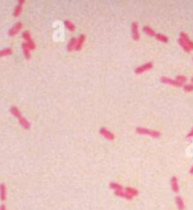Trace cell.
<instances>
[{
  "label": "cell",
  "instance_id": "6da1fadb",
  "mask_svg": "<svg viewBox=\"0 0 193 210\" xmlns=\"http://www.w3.org/2000/svg\"><path fill=\"white\" fill-rule=\"evenodd\" d=\"M136 132L139 135H148L153 138H159L160 137V132L158 130H153V129H148L145 127H137L136 128Z\"/></svg>",
  "mask_w": 193,
  "mask_h": 210
},
{
  "label": "cell",
  "instance_id": "7a4b0ae2",
  "mask_svg": "<svg viewBox=\"0 0 193 210\" xmlns=\"http://www.w3.org/2000/svg\"><path fill=\"white\" fill-rule=\"evenodd\" d=\"M153 67H154V64H153L151 61L145 62V64H140V66H138V67L134 69V74H137V75L143 74L145 71H148V70H150V69H153Z\"/></svg>",
  "mask_w": 193,
  "mask_h": 210
},
{
  "label": "cell",
  "instance_id": "3957f363",
  "mask_svg": "<svg viewBox=\"0 0 193 210\" xmlns=\"http://www.w3.org/2000/svg\"><path fill=\"white\" fill-rule=\"evenodd\" d=\"M22 28H23V23H22V22H17V23H15L12 27L8 29V32H7L8 36L12 37V36L17 35V33H19L20 31H22Z\"/></svg>",
  "mask_w": 193,
  "mask_h": 210
},
{
  "label": "cell",
  "instance_id": "277c9868",
  "mask_svg": "<svg viewBox=\"0 0 193 210\" xmlns=\"http://www.w3.org/2000/svg\"><path fill=\"white\" fill-rule=\"evenodd\" d=\"M131 37L133 39V41H139L140 35H139V26L137 22H132L131 23Z\"/></svg>",
  "mask_w": 193,
  "mask_h": 210
},
{
  "label": "cell",
  "instance_id": "5b68a950",
  "mask_svg": "<svg viewBox=\"0 0 193 210\" xmlns=\"http://www.w3.org/2000/svg\"><path fill=\"white\" fill-rule=\"evenodd\" d=\"M25 5V0H18L16 6L14 7V10H12V16L14 17H18L23 12V7Z\"/></svg>",
  "mask_w": 193,
  "mask_h": 210
},
{
  "label": "cell",
  "instance_id": "8992f818",
  "mask_svg": "<svg viewBox=\"0 0 193 210\" xmlns=\"http://www.w3.org/2000/svg\"><path fill=\"white\" fill-rule=\"evenodd\" d=\"M160 81H162L163 84H167V85L175 86V87H183V86H184V85H182V84L178 83L177 80L172 79V78H168V77H165V76L160 77Z\"/></svg>",
  "mask_w": 193,
  "mask_h": 210
},
{
  "label": "cell",
  "instance_id": "52a82bcc",
  "mask_svg": "<svg viewBox=\"0 0 193 210\" xmlns=\"http://www.w3.org/2000/svg\"><path fill=\"white\" fill-rule=\"evenodd\" d=\"M99 133H101V135H102L105 139L110 140V141H112V140H114L115 139V136L113 135V132L110 131L107 128H105V127H102L101 129H99Z\"/></svg>",
  "mask_w": 193,
  "mask_h": 210
},
{
  "label": "cell",
  "instance_id": "ba28073f",
  "mask_svg": "<svg viewBox=\"0 0 193 210\" xmlns=\"http://www.w3.org/2000/svg\"><path fill=\"white\" fill-rule=\"evenodd\" d=\"M85 41H86V35L85 34H79V36L77 37V44H76L75 51H80L81 50Z\"/></svg>",
  "mask_w": 193,
  "mask_h": 210
},
{
  "label": "cell",
  "instance_id": "9c48e42d",
  "mask_svg": "<svg viewBox=\"0 0 193 210\" xmlns=\"http://www.w3.org/2000/svg\"><path fill=\"white\" fill-rule=\"evenodd\" d=\"M180 37H181L182 40L184 41L185 42V44L189 46V49L190 50H193V42L191 40H190V37H189V35L186 34V33H184V32H181L180 33Z\"/></svg>",
  "mask_w": 193,
  "mask_h": 210
},
{
  "label": "cell",
  "instance_id": "30bf717a",
  "mask_svg": "<svg viewBox=\"0 0 193 210\" xmlns=\"http://www.w3.org/2000/svg\"><path fill=\"white\" fill-rule=\"evenodd\" d=\"M171 186H172V190H173V192H175V193H178V191H180V186H178L177 177H176L175 175L171 177Z\"/></svg>",
  "mask_w": 193,
  "mask_h": 210
},
{
  "label": "cell",
  "instance_id": "8fae6325",
  "mask_svg": "<svg viewBox=\"0 0 193 210\" xmlns=\"http://www.w3.org/2000/svg\"><path fill=\"white\" fill-rule=\"evenodd\" d=\"M18 122H19L20 127L24 128L25 130H29V129H31V122H29L25 116L19 118V119H18Z\"/></svg>",
  "mask_w": 193,
  "mask_h": 210
},
{
  "label": "cell",
  "instance_id": "7c38bea8",
  "mask_svg": "<svg viewBox=\"0 0 193 210\" xmlns=\"http://www.w3.org/2000/svg\"><path fill=\"white\" fill-rule=\"evenodd\" d=\"M7 199V188L5 183H0V200L4 202Z\"/></svg>",
  "mask_w": 193,
  "mask_h": 210
},
{
  "label": "cell",
  "instance_id": "4fadbf2b",
  "mask_svg": "<svg viewBox=\"0 0 193 210\" xmlns=\"http://www.w3.org/2000/svg\"><path fill=\"white\" fill-rule=\"evenodd\" d=\"M22 51H23V54H24V58L26 60H29L31 59V50L27 46V44L23 42L22 43Z\"/></svg>",
  "mask_w": 193,
  "mask_h": 210
},
{
  "label": "cell",
  "instance_id": "5bb4252c",
  "mask_svg": "<svg viewBox=\"0 0 193 210\" xmlns=\"http://www.w3.org/2000/svg\"><path fill=\"white\" fill-rule=\"evenodd\" d=\"M114 194L116 195V197H121V198H124V199H126V200H132V199H133V197H132L131 194L126 193L124 190L114 191Z\"/></svg>",
  "mask_w": 193,
  "mask_h": 210
},
{
  "label": "cell",
  "instance_id": "9a60e30c",
  "mask_svg": "<svg viewBox=\"0 0 193 210\" xmlns=\"http://www.w3.org/2000/svg\"><path fill=\"white\" fill-rule=\"evenodd\" d=\"M76 44H77V37H71L70 40L68 41V44H67V51H68V52L75 51V49H76Z\"/></svg>",
  "mask_w": 193,
  "mask_h": 210
},
{
  "label": "cell",
  "instance_id": "2e32d148",
  "mask_svg": "<svg viewBox=\"0 0 193 210\" xmlns=\"http://www.w3.org/2000/svg\"><path fill=\"white\" fill-rule=\"evenodd\" d=\"M9 112L12 113L15 118H17V119H19V118H22L23 115H22V112H20V110L18 108V107L16 106V105H12L10 106V108H9Z\"/></svg>",
  "mask_w": 193,
  "mask_h": 210
},
{
  "label": "cell",
  "instance_id": "e0dca14e",
  "mask_svg": "<svg viewBox=\"0 0 193 210\" xmlns=\"http://www.w3.org/2000/svg\"><path fill=\"white\" fill-rule=\"evenodd\" d=\"M175 203H176L178 210L185 209V203H184V200L182 199L181 195H176V197H175Z\"/></svg>",
  "mask_w": 193,
  "mask_h": 210
},
{
  "label": "cell",
  "instance_id": "ac0fdd59",
  "mask_svg": "<svg viewBox=\"0 0 193 210\" xmlns=\"http://www.w3.org/2000/svg\"><path fill=\"white\" fill-rule=\"evenodd\" d=\"M63 25H64V27L67 28L69 32H75V29H76L75 24H74V23H71L69 19L63 20Z\"/></svg>",
  "mask_w": 193,
  "mask_h": 210
},
{
  "label": "cell",
  "instance_id": "d6986e66",
  "mask_svg": "<svg viewBox=\"0 0 193 210\" xmlns=\"http://www.w3.org/2000/svg\"><path fill=\"white\" fill-rule=\"evenodd\" d=\"M12 54V48H5L0 50V58H4V57H8Z\"/></svg>",
  "mask_w": 193,
  "mask_h": 210
},
{
  "label": "cell",
  "instance_id": "ffe728a7",
  "mask_svg": "<svg viewBox=\"0 0 193 210\" xmlns=\"http://www.w3.org/2000/svg\"><path fill=\"white\" fill-rule=\"evenodd\" d=\"M124 191H126V193L131 194L132 197H136V195H138L139 194V191L137 190V189L132 188V186H126V188H124Z\"/></svg>",
  "mask_w": 193,
  "mask_h": 210
},
{
  "label": "cell",
  "instance_id": "44dd1931",
  "mask_svg": "<svg viewBox=\"0 0 193 210\" xmlns=\"http://www.w3.org/2000/svg\"><path fill=\"white\" fill-rule=\"evenodd\" d=\"M142 31L145 32V34H147V35H149V36H155V35H156V33H155L154 29L150 27V26H148V25H145V26L142 27Z\"/></svg>",
  "mask_w": 193,
  "mask_h": 210
},
{
  "label": "cell",
  "instance_id": "7402d4cb",
  "mask_svg": "<svg viewBox=\"0 0 193 210\" xmlns=\"http://www.w3.org/2000/svg\"><path fill=\"white\" fill-rule=\"evenodd\" d=\"M155 37H156V40L157 41L163 42V43H167V42H168V36L164 35L162 33H157V34L155 35Z\"/></svg>",
  "mask_w": 193,
  "mask_h": 210
},
{
  "label": "cell",
  "instance_id": "603a6c76",
  "mask_svg": "<svg viewBox=\"0 0 193 210\" xmlns=\"http://www.w3.org/2000/svg\"><path fill=\"white\" fill-rule=\"evenodd\" d=\"M109 186H110V189H112V190H114V191L124 190V188H123V186L121 185L120 183H116V182H110Z\"/></svg>",
  "mask_w": 193,
  "mask_h": 210
},
{
  "label": "cell",
  "instance_id": "cb8c5ba5",
  "mask_svg": "<svg viewBox=\"0 0 193 210\" xmlns=\"http://www.w3.org/2000/svg\"><path fill=\"white\" fill-rule=\"evenodd\" d=\"M22 39L24 40V42H27V41L32 40L31 32H29V31H24V32L22 33Z\"/></svg>",
  "mask_w": 193,
  "mask_h": 210
},
{
  "label": "cell",
  "instance_id": "d4e9b609",
  "mask_svg": "<svg viewBox=\"0 0 193 210\" xmlns=\"http://www.w3.org/2000/svg\"><path fill=\"white\" fill-rule=\"evenodd\" d=\"M177 42H178V44H180V45H181V48L183 49V50H184V51H185V52H188V53H189V52L191 51V50H190V49H189V46H188V45H186V44H185V42H184V41L182 40L181 37H178Z\"/></svg>",
  "mask_w": 193,
  "mask_h": 210
},
{
  "label": "cell",
  "instance_id": "484cf974",
  "mask_svg": "<svg viewBox=\"0 0 193 210\" xmlns=\"http://www.w3.org/2000/svg\"><path fill=\"white\" fill-rule=\"evenodd\" d=\"M175 80H177L178 83L182 84V85H185V83H186V80H188V78H186L185 76L177 75L176 77H175Z\"/></svg>",
  "mask_w": 193,
  "mask_h": 210
},
{
  "label": "cell",
  "instance_id": "4316f807",
  "mask_svg": "<svg viewBox=\"0 0 193 210\" xmlns=\"http://www.w3.org/2000/svg\"><path fill=\"white\" fill-rule=\"evenodd\" d=\"M25 43L27 44V46L28 48H29V50H35L36 49V44H35V41L33 40V39H32V40H29V41H27V42H25Z\"/></svg>",
  "mask_w": 193,
  "mask_h": 210
},
{
  "label": "cell",
  "instance_id": "83f0119b",
  "mask_svg": "<svg viewBox=\"0 0 193 210\" xmlns=\"http://www.w3.org/2000/svg\"><path fill=\"white\" fill-rule=\"evenodd\" d=\"M183 89L186 93H190V91H193V84H185L183 86Z\"/></svg>",
  "mask_w": 193,
  "mask_h": 210
},
{
  "label": "cell",
  "instance_id": "f1b7e54d",
  "mask_svg": "<svg viewBox=\"0 0 193 210\" xmlns=\"http://www.w3.org/2000/svg\"><path fill=\"white\" fill-rule=\"evenodd\" d=\"M192 137H193V127L191 128V130H190L189 132H188V135H186L185 138H186V139H190V138H192Z\"/></svg>",
  "mask_w": 193,
  "mask_h": 210
},
{
  "label": "cell",
  "instance_id": "f546056e",
  "mask_svg": "<svg viewBox=\"0 0 193 210\" xmlns=\"http://www.w3.org/2000/svg\"><path fill=\"white\" fill-rule=\"evenodd\" d=\"M0 210H7V208H6V205H5V203H1V205H0Z\"/></svg>",
  "mask_w": 193,
  "mask_h": 210
},
{
  "label": "cell",
  "instance_id": "4dcf8cb0",
  "mask_svg": "<svg viewBox=\"0 0 193 210\" xmlns=\"http://www.w3.org/2000/svg\"><path fill=\"white\" fill-rule=\"evenodd\" d=\"M190 174H191V175L193 174V165L191 166V168H190Z\"/></svg>",
  "mask_w": 193,
  "mask_h": 210
},
{
  "label": "cell",
  "instance_id": "1f68e13d",
  "mask_svg": "<svg viewBox=\"0 0 193 210\" xmlns=\"http://www.w3.org/2000/svg\"><path fill=\"white\" fill-rule=\"evenodd\" d=\"M191 84H193V77L191 78Z\"/></svg>",
  "mask_w": 193,
  "mask_h": 210
},
{
  "label": "cell",
  "instance_id": "d6a6232c",
  "mask_svg": "<svg viewBox=\"0 0 193 210\" xmlns=\"http://www.w3.org/2000/svg\"><path fill=\"white\" fill-rule=\"evenodd\" d=\"M192 59H193V58H192Z\"/></svg>",
  "mask_w": 193,
  "mask_h": 210
}]
</instances>
